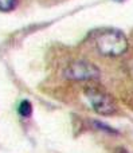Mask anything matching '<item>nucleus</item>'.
<instances>
[{"mask_svg":"<svg viewBox=\"0 0 133 153\" xmlns=\"http://www.w3.org/2000/svg\"><path fill=\"white\" fill-rule=\"evenodd\" d=\"M97 50L100 54L106 56H118L123 55L128 50V39L118 30L106 28L97 32L94 36Z\"/></svg>","mask_w":133,"mask_h":153,"instance_id":"1","label":"nucleus"},{"mask_svg":"<svg viewBox=\"0 0 133 153\" xmlns=\"http://www.w3.org/2000/svg\"><path fill=\"white\" fill-rule=\"evenodd\" d=\"M86 100L93 108V110L102 116H110V114L116 113L117 106H116L113 98L110 97L108 93L102 91V90L97 89V87H89L85 91Z\"/></svg>","mask_w":133,"mask_h":153,"instance_id":"2","label":"nucleus"},{"mask_svg":"<svg viewBox=\"0 0 133 153\" xmlns=\"http://www.w3.org/2000/svg\"><path fill=\"white\" fill-rule=\"evenodd\" d=\"M65 76L71 81H91L100 76V70L90 62L75 61L65 69Z\"/></svg>","mask_w":133,"mask_h":153,"instance_id":"3","label":"nucleus"},{"mask_svg":"<svg viewBox=\"0 0 133 153\" xmlns=\"http://www.w3.org/2000/svg\"><path fill=\"white\" fill-rule=\"evenodd\" d=\"M18 111L22 117H30L32 113V105L28 102V101H22L19 108H18Z\"/></svg>","mask_w":133,"mask_h":153,"instance_id":"4","label":"nucleus"},{"mask_svg":"<svg viewBox=\"0 0 133 153\" xmlns=\"http://www.w3.org/2000/svg\"><path fill=\"white\" fill-rule=\"evenodd\" d=\"M18 0H0V11L3 12H8V11L13 10L16 5Z\"/></svg>","mask_w":133,"mask_h":153,"instance_id":"5","label":"nucleus"},{"mask_svg":"<svg viewBox=\"0 0 133 153\" xmlns=\"http://www.w3.org/2000/svg\"><path fill=\"white\" fill-rule=\"evenodd\" d=\"M117 1H123V0H117Z\"/></svg>","mask_w":133,"mask_h":153,"instance_id":"6","label":"nucleus"}]
</instances>
